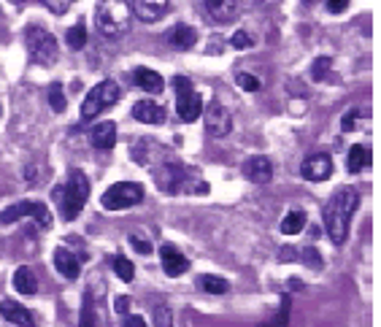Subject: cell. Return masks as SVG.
<instances>
[{"mask_svg":"<svg viewBox=\"0 0 381 327\" xmlns=\"http://www.w3.org/2000/svg\"><path fill=\"white\" fill-rule=\"evenodd\" d=\"M360 208V192L354 187H340L325 206L322 217H325V230L333 238V243L340 246L349 235V219L354 217V211Z\"/></svg>","mask_w":381,"mask_h":327,"instance_id":"obj_1","label":"cell"},{"mask_svg":"<svg viewBox=\"0 0 381 327\" xmlns=\"http://www.w3.org/2000/svg\"><path fill=\"white\" fill-rule=\"evenodd\" d=\"M154 184L157 189L178 195V192H209V184L198 179V171L184 168L178 162H163L160 168H154Z\"/></svg>","mask_w":381,"mask_h":327,"instance_id":"obj_2","label":"cell"},{"mask_svg":"<svg viewBox=\"0 0 381 327\" xmlns=\"http://www.w3.org/2000/svg\"><path fill=\"white\" fill-rule=\"evenodd\" d=\"M95 19H97V30L106 38H119L130 30L132 8L127 0H97Z\"/></svg>","mask_w":381,"mask_h":327,"instance_id":"obj_3","label":"cell"},{"mask_svg":"<svg viewBox=\"0 0 381 327\" xmlns=\"http://www.w3.org/2000/svg\"><path fill=\"white\" fill-rule=\"evenodd\" d=\"M86 197H89V182L82 171H71L68 176V184L62 187V195H60V214L65 222L76 219L82 214V208L86 206Z\"/></svg>","mask_w":381,"mask_h":327,"instance_id":"obj_4","label":"cell"},{"mask_svg":"<svg viewBox=\"0 0 381 327\" xmlns=\"http://www.w3.org/2000/svg\"><path fill=\"white\" fill-rule=\"evenodd\" d=\"M25 47H27V54H30V60L36 62V65H54L57 62V57H60V51H57V38L49 33V30H43L41 25H30L27 30H25Z\"/></svg>","mask_w":381,"mask_h":327,"instance_id":"obj_5","label":"cell"},{"mask_svg":"<svg viewBox=\"0 0 381 327\" xmlns=\"http://www.w3.org/2000/svg\"><path fill=\"white\" fill-rule=\"evenodd\" d=\"M176 87V111L181 122H198L203 114V97L192 90V79L187 76H173Z\"/></svg>","mask_w":381,"mask_h":327,"instance_id":"obj_6","label":"cell"},{"mask_svg":"<svg viewBox=\"0 0 381 327\" xmlns=\"http://www.w3.org/2000/svg\"><path fill=\"white\" fill-rule=\"evenodd\" d=\"M119 97H122V93H119V84H117V82L106 79V82L95 84V87L86 93L84 103H82V119H84V122L95 119V117H97L103 108L114 106Z\"/></svg>","mask_w":381,"mask_h":327,"instance_id":"obj_7","label":"cell"},{"mask_svg":"<svg viewBox=\"0 0 381 327\" xmlns=\"http://www.w3.org/2000/svg\"><path fill=\"white\" fill-rule=\"evenodd\" d=\"M143 200V187L135 184V182H119V184H111V187L103 192L100 203L106 211H125L132 208Z\"/></svg>","mask_w":381,"mask_h":327,"instance_id":"obj_8","label":"cell"},{"mask_svg":"<svg viewBox=\"0 0 381 327\" xmlns=\"http://www.w3.org/2000/svg\"><path fill=\"white\" fill-rule=\"evenodd\" d=\"M22 217H30L41 230L51 228V214H49V208H46L43 203H30V200H22V203L8 206V208L0 214V222H3V225H11V222H19Z\"/></svg>","mask_w":381,"mask_h":327,"instance_id":"obj_9","label":"cell"},{"mask_svg":"<svg viewBox=\"0 0 381 327\" xmlns=\"http://www.w3.org/2000/svg\"><path fill=\"white\" fill-rule=\"evenodd\" d=\"M300 173L305 182H327L333 176V157L327 152H314L303 160Z\"/></svg>","mask_w":381,"mask_h":327,"instance_id":"obj_10","label":"cell"},{"mask_svg":"<svg viewBox=\"0 0 381 327\" xmlns=\"http://www.w3.org/2000/svg\"><path fill=\"white\" fill-rule=\"evenodd\" d=\"M230 128H233L230 111H227L224 106H219V103H211V106L206 108V130H209V136H213V138H224V136L230 133Z\"/></svg>","mask_w":381,"mask_h":327,"instance_id":"obj_11","label":"cell"},{"mask_svg":"<svg viewBox=\"0 0 381 327\" xmlns=\"http://www.w3.org/2000/svg\"><path fill=\"white\" fill-rule=\"evenodd\" d=\"M132 14L141 22H160L170 8V0H132Z\"/></svg>","mask_w":381,"mask_h":327,"instance_id":"obj_12","label":"cell"},{"mask_svg":"<svg viewBox=\"0 0 381 327\" xmlns=\"http://www.w3.org/2000/svg\"><path fill=\"white\" fill-rule=\"evenodd\" d=\"M0 317L16 327H36V319H33V314L27 311V306H22V303H16V300H11V298H5V300L0 303Z\"/></svg>","mask_w":381,"mask_h":327,"instance_id":"obj_13","label":"cell"},{"mask_svg":"<svg viewBox=\"0 0 381 327\" xmlns=\"http://www.w3.org/2000/svg\"><path fill=\"white\" fill-rule=\"evenodd\" d=\"M244 176L254 184H268L270 176H273V165L265 154H254L244 162Z\"/></svg>","mask_w":381,"mask_h":327,"instance_id":"obj_14","label":"cell"},{"mask_svg":"<svg viewBox=\"0 0 381 327\" xmlns=\"http://www.w3.org/2000/svg\"><path fill=\"white\" fill-rule=\"evenodd\" d=\"M132 119L141 125H163L165 122V108L154 100H138L132 106Z\"/></svg>","mask_w":381,"mask_h":327,"instance_id":"obj_15","label":"cell"},{"mask_svg":"<svg viewBox=\"0 0 381 327\" xmlns=\"http://www.w3.org/2000/svg\"><path fill=\"white\" fill-rule=\"evenodd\" d=\"M160 260H163V271L168 274L170 279H176V276H181V274L189 271V260H187L178 249H173L170 243H165V246L160 249Z\"/></svg>","mask_w":381,"mask_h":327,"instance_id":"obj_16","label":"cell"},{"mask_svg":"<svg viewBox=\"0 0 381 327\" xmlns=\"http://www.w3.org/2000/svg\"><path fill=\"white\" fill-rule=\"evenodd\" d=\"M51 260H54V268H57L65 279H79L82 265H79L76 254H71L65 246H57V249H54V254H51Z\"/></svg>","mask_w":381,"mask_h":327,"instance_id":"obj_17","label":"cell"},{"mask_svg":"<svg viewBox=\"0 0 381 327\" xmlns=\"http://www.w3.org/2000/svg\"><path fill=\"white\" fill-rule=\"evenodd\" d=\"M371 162H373L371 146H365V143H354V146L349 149V157H346V168H349V173H362V171L371 168Z\"/></svg>","mask_w":381,"mask_h":327,"instance_id":"obj_18","label":"cell"},{"mask_svg":"<svg viewBox=\"0 0 381 327\" xmlns=\"http://www.w3.org/2000/svg\"><path fill=\"white\" fill-rule=\"evenodd\" d=\"M89 141L95 149H114L117 146V125L114 122H100L89 130Z\"/></svg>","mask_w":381,"mask_h":327,"instance_id":"obj_19","label":"cell"},{"mask_svg":"<svg viewBox=\"0 0 381 327\" xmlns=\"http://www.w3.org/2000/svg\"><path fill=\"white\" fill-rule=\"evenodd\" d=\"M203 3L216 22H233L238 16V0H203Z\"/></svg>","mask_w":381,"mask_h":327,"instance_id":"obj_20","label":"cell"},{"mask_svg":"<svg viewBox=\"0 0 381 327\" xmlns=\"http://www.w3.org/2000/svg\"><path fill=\"white\" fill-rule=\"evenodd\" d=\"M132 79H135V84H138L141 90H146V93H152V95H160L163 93V87H165L163 76H160L157 71H152V68H135Z\"/></svg>","mask_w":381,"mask_h":327,"instance_id":"obj_21","label":"cell"},{"mask_svg":"<svg viewBox=\"0 0 381 327\" xmlns=\"http://www.w3.org/2000/svg\"><path fill=\"white\" fill-rule=\"evenodd\" d=\"M168 44L173 49L187 51V49H192L198 44V33H195V27H189V25H176L168 33Z\"/></svg>","mask_w":381,"mask_h":327,"instance_id":"obj_22","label":"cell"},{"mask_svg":"<svg viewBox=\"0 0 381 327\" xmlns=\"http://www.w3.org/2000/svg\"><path fill=\"white\" fill-rule=\"evenodd\" d=\"M14 287H16L19 295H36V292H38V279H36L33 268H27V265L16 268V274H14Z\"/></svg>","mask_w":381,"mask_h":327,"instance_id":"obj_23","label":"cell"},{"mask_svg":"<svg viewBox=\"0 0 381 327\" xmlns=\"http://www.w3.org/2000/svg\"><path fill=\"white\" fill-rule=\"evenodd\" d=\"M305 228V214L303 211H290L284 219H281V233L284 235H297Z\"/></svg>","mask_w":381,"mask_h":327,"instance_id":"obj_24","label":"cell"},{"mask_svg":"<svg viewBox=\"0 0 381 327\" xmlns=\"http://www.w3.org/2000/svg\"><path fill=\"white\" fill-rule=\"evenodd\" d=\"M198 287L200 289H206V292H211V295H224L227 289H230V284L227 279H222V276H198Z\"/></svg>","mask_w":381,"mask_h":327,"instance_id":"obj_25","label":"cell"},{"mask_svg":"<svg viewBox=\"0 0 381 327\" xmlns=\"http://www.w3.org/2000/svg\"><path fill=\"white\" fill-rule=\"evenodd\" d=\"M290 295H284L281 298V306H279V314L273 317V319H268V322H262L259 327H290Z\"/></svg>","mask_w":381,"mask_h":327,"instance_id":"obj_26","label":"cell"},{"mask_svg":"<svg viewBox=\"0 0 381 327\" xmlns=\"http://www.w3.org/2000/svg\"><path fill=\"white\" fill-rule=\"evenodd\" d=\"M65 41H68V47L73 49V51H79V49L86 47V27L79 22L76 27H71L68 33H65Z\"/></svg>","mask_w":381,"mask_h":327,"instance_id":"obj_27","label":"cell"},{"mask_svg":"<svg viewBox=\"0 0 381 327\" xmlns=\"http://www.w3.org/2000/svg\"><path fill=\"white\" fill-rule=\"evenodd\" d=\"M360 119H368V111H360V108H349L346 114H343V119H340V128H343V133H351L357 125H360Z\"/></svg>","mask_w":381,"mask_h":327,"instance_id":"obj_28","label":"cell"},{"mask_svg":"<svg viewBox=\"0 0 381 327\" xmlns=\"http://www.w3.org/2000/svg\"><path fill=\"white\" fill-rule=\"evenodd\" d=\"M330 65H333L330 57H316V60L311 62V79H314V82H322V79L330 73Z\"/></svg>","mask_w":381,"mask_h":327,"instance_id":"obj_29","label":"cell"},{"mask_svg":"<svg viewBox=\"0 0 381 327\" xmlns=\"http://www.w3.org/2000/svg\"><path fill=\"white\" fill-rule=\"evenodd\" d=\"M79 327H97V317H95V306L92 298L84 295V306H82V317H79Z\"/></svg>","mask_w":381,"mask_h":327,"instance_id":"obj_30","label":"cell"},{"mask_svg":"<svg viewBox=\"0 0 381 327\" xmlns=\"http://www.w3.org/2000/svg\"><path fill=\"white\" fill-rule=\"evenodd\" d=\"M114 274L122 281H132L135 271H132V263L127 257H114Z\"/></svg>","mask_w":381,"mask_h":327,"instance_id":"obj_31","label":"cell"},{"mask_svg":"<svg viewBox=\"0 0 381 327\" xmlns=\"http://www.w3.org/2000/svg\"><path fill=\"white\" fill-rule=\"evenodd\" d=\"M49 106H51L57 114L65 111V95H62V87H60V84H51V87H49Z\"/></svg>","mask_w":381,"mask_h":327,"instance_id":"obj_32","label":"cell"},{"mask_svg":"<svg viewBox=\"0 0 381 327\" xmlns=\"http://www.w3.org/2000/svg\"><path fill=\"white\" fill-rule=\"evenodd\" d=\"M154 327H173V314L168 306H154Z\"/></svg>","mask_w":381,"mask_h":327,"instance_id":"obj_33","label":"cell"},{"mask_svg":"<svg viewBox=\"0 0 381 327\" xmlns=\"http://www.w3.org/2000/svg\"><path fill=\"white\" fill-rule=\"evenodd\" d=\"M235 82H238V87L241 90H246V93H257L262 84H259V79L257 76H252V73H238L235 76Z\"/></svg>","mask_w":381,"mask_h":327,"instance_id":"obj_34","label":"cell"},{"mask_svg":"<svg viewBox=\"0 0 381 327\" xmlns=\"http://www.w3.org/2000/svg\"><path fill=\"white\" fill-rule=\"evenodd\" d=\"M303 260H305V265H308V268H316V271L322 268V254H319L314 246L303 249Z\"/></svg>","mask_w":381,"mask_h":327,"instance_id":"obj_35","label":"cell"},{"mask_svg":"<svg viewBox=\"0 0 381 327\" xmlns=\"http://www.w3.org/2000/svg\"><path fill=\"white\" fill-rule=\"evenodd\" d=\"M41 3L51 11V14H65V11L71 8L73 0H41Z\"/></svg>","mask_w":381,"mask_h":327,"instance_id":"obj_36","label":"cell"},{"mask_svg":"<svg viewBox=\"0 0 381 327\" xmlns=\"http://www.w3.org/2000/svg\"><path fill=\"white\" fill-rule=\"evenodd\" d=\"M230 47H235V49H249L252 47V38L244 33V30H238L233 38H230Z\"/></svg>","mask_w":381,"mask_h":327,"instance_id":"obj_37","label":"cell"},{"mask_svg":"<svg viewBox=\"0 0 381 327\" xmlns=\"http://www.w3.org/2000/svg\"><path fill=\"white\" fill-rule=\"evenodd\" d=\"M130 306H132V300H130L127 295H119V298L114 300V311H117V314H122V317L130 314Z\"/></svg>","mask_w":381,"mask_h":327,"instance_id":"obj_38","label":"cell"},{"mask_svg":"<svg viewBox=\"0 0 381 327\" xmlns=\"http://www.w3.org/2000/svg\"><path fill=\"white\" fill-rule=\"evenodd\" d=\"M130 243H132V249L141 252V254H149V252H152L149 241H143V238H138V235H130Z\"/></svg>","mask_w":381,"mask_h":327,"instance_id":"obj_39","label":"cell"},{"mask_svg":"<svg viewBox=\"0 0 381 327\" xmlns=\"http://www.w3.org/2000/svg\"><path fill=\"white\" fill-rule=\"evenodd\" d=\"M349 8V0H327V11L330 14H343Z\"/></svg>","mask_w":381,"mask_h":327,"instance_id":"obj_40","label":"cell"},{"mask_svg":"<svg viewBox=\"0 0 381 327\" xmlns=\"http://www.w3.org/2000/svg\"><path fill=\"white\" fill-rule=\"evenodd\" d=\"M122 327H146V322H143V317H141V314H127L125 325Z\"/></svg>","mask_w":381,"mask_h":327,"instance_id":"obj_41","label":"cell"},{"mask_svg":"<svg viewBox=\"0 0 381 327\" xmlns=\"http://www.w3.org/2000/svg\"><path fill=\"white\" fill-rule=\"evenodd\" d=\"M290 257H295V249H281V260H290Z\"/></svg>","mask_w":381,"mask_h":327,"instance_id":"obj_42","label":"cell"},{"mask_svg":"<svg viewBox=\"0 0 381 327\" xmlns=\"http://www.w3.org/2000/svg\"><path fill=\"white\" fill-rule=\"evenodd\" d=\"M11 3H16V5H22V3H25V0H11Z\"/></svg>","mask_w":381,"mask_h":327,"instance_id":"obj_43","label":"cell"},{"mask_svg":"<svg viewBox=\"0 0 381 327\" xmlns=\"http://www.w3.org/2000/svg\"><path fill=\"white\" fill-rule=\"evenodd\" d=\"M0 114H3V108H0Z\"/></svg>","mask_w":381,"mask_h":327,"instance_id":"obj_44","label":"cell"}]
</instances>
